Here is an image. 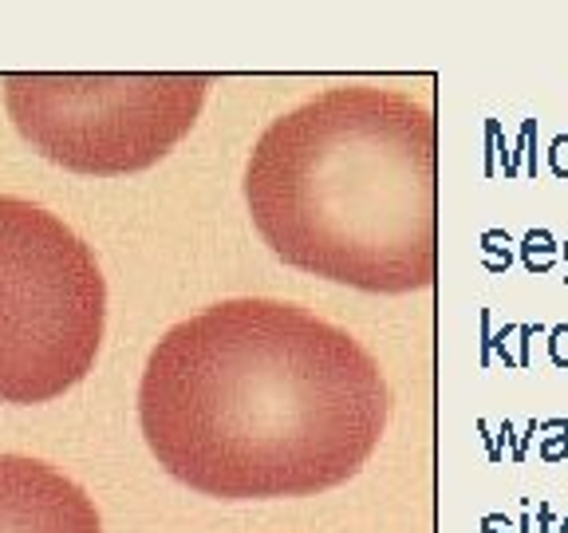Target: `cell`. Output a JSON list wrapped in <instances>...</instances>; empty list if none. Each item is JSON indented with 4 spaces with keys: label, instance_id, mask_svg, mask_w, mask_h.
Segmentation results:
<instances>
[{
    "label": "cell",
    "instance_id": "cell-1",
    "mask_svg": "<svg viewBox=\"0 0 568 533\" xmlns=\"http://www.w3.org/2000/svg\"><path fill=\"white\" fill-rule=\"evenodd\" d=\"M387 411V380L359 340L265 296L174 324L139 383V423L159 466L225 502L308 497L355 479Z\"/></svg>",
    "mask_w": 568,
    "mask_h": 533
},
{
    "label": "cell",
    "instance_id": "cell-2",
    "mask_svg": "<svg viewBox=\"0 0 568 533\" xmlns=\"http://www.w3.org/2000/svg\"><path fill=\"white\" fill-rule=\"evenodd\" d=\"M253 225L284 265L364 293L438 273V119L407 91L328 88L273 119L245 167Z\"/></svg>",
    "mask_w": 568,
    "mask_h": 533
},
{
    "label": "cell",
    "instance_id": "cell-3",
    "mask_svg": "<svg viewBox=\"0 0 568 533\" xmlns=\"http://www.w3.org/2000/svg\"><path fill=\"white\" fill-rule=\"evenodd\" d=\"M106 281L80 233L0 194V403H48L91 372Z\"/></svg>",
    "mask_w": 568,
    "mask_h": 533
},
{
    "label": "cell",
    "instance_id": "cell-4",
    "mask_svg": "<svg viewBox=\"0 0 568 533\" xmlns=\"http://www.w3.org/2000/svg\"><path fill=\"white\" fill-rule=\"evenodd\" d=\"M205 76H9L17 131L75 174H134L166 159L197 123Z\"/></svg>",
    "mask_w": 568,
    "mask_h": 533
},
{
    "label": "cell",
    "instance_id": "cell-5",
    "mask_svg": "<svg viewBox=\"0 0 568 533\" xmlns=\"http://www.w3.org/2000/svg\"><path fill=\"white\" fill-rule=\"evenodd\" d=\"M0 533H103V525L68 474L40 459L0 454Z\"/></svg>",
    "mask_w": 568,
    "mask_h": 533
},
{
    "label": "cell",
    "instance_id": "cell-6",
    "mask_svg": "<svg viewBox=\"0 0 568 533\" xmlns=\"http://www.w3.org/2000/svg\"><path fill=\"white\" fill-rule=\"evenodd\" d=\"M537 253H557V245H552V238L545 230H529L525 233V245H521V258L525 265H529V273H549V261H537Z\"/></svg>",
    "mask_w": 568,
    "mask_h": 533
}]
</instances>
